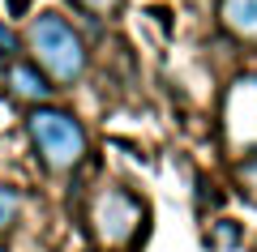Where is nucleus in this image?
Segmentation results:
<instances>
[{"label": "nucleus", "mask_w": 257, "mask_h": 252, "mask_svg": "<svg viewBox=\"0 0 257 252\" xmlns=\"http://www.w3.org/2000/svg\"><path fill=\"white\" fill-rule=\"evenodd\" d=\"M26 43H30V52H35V64L47 73V81L73 86L86 73V43L60 13H39V18L30 22Z\"/></svg>", "instance_id": "obj_1"}, {"label": "nucleus", "mask_w": 257, "mask_h": 252, "mask_svg": "<svg viewBox=\"0 0 257 252\" xmlns=\"http://www.w3.org/2000/svg\"><path fill=\"white\" fill-rule=\"evenodd\" d=\"M26 133L35 141L39 158L47 162V171H73L86 158V128L77 124L69 111H56L47 103H39L26 120Z\"/></svg>", "instance_id": "obj_2"}, {"label": "nucleus", "mask_w": 257, "mask_h": 252, "mask_svg": "<svg viewBox=\"0 0 257 252\" xmlns=\"http://www.w3.org/2000/svg\"><path fill=\"white\" fill-rule=\"evenodd\" d=\"M142 222H146V205L124 188H103L90 205V231L103 248H124L138 239Z\"/></svg>", "instance_id": "obj_3"}, {"label": "nucleus", "mask_w": 257, "mask_h": 252, "mask_svg": "<svg viewBox=\"0 0 257 252\" xmlns=\"http://www.w3.org/2000/svg\"><path fill=\"white\" fill-rule=\"evenodd\" d=\"M223 141L236 154L257 150V73H244L227 86L223 99Z\"/></svg>", "instance_id": "obj_4"}, {"label": "nucleus", "mask_w": 257, "mask_h": 252, "mask_svg": "<svg viewBox=\"0 0 257 252\" xmlns=\"http://www.w3.org/2000/svg\"><path fill=\"white\" fill-rule=\"evenodd\" d=\"M9 90H13V99H22V103H47L52 99V81H47V73L39 69V64H30V60H18V64H9Z\"/></svg>", "instance_id": "obj_5"}, {"label": "nucleus", "mask_w": 257, "mask_h": 252, "mask_svg": "<svg viewBox=\"0 0 257 252\" xmlns=\"http://www.w3.org/2000/svg\"><path fill=\"white\" fill-rule=\"evenodd\" d=\"M219 22L227 35L257 43V0H219Z\"/></svg>", "instance_id": "obj_6"}, {"label": "nucleus", "mask_w": 257, "mask_h": 252, "mask_svg": "<svg viewBox=\"0 0 257 252\" xmlns=\"http://www.w3.org/2000/svg\"><path fill=\"white\" fill-rule=\"evenodd\" d=\"M18 209H22V197H18L13 188H5V184H0V235L18 222Z\"/></svg>", "instance_id": "obj_7"}, {"label": "nucleus", "mask_w": 257, "mask_h": 252, "mask_svg": "<svg viewBox=\"0 0 257 252\" xmlns=\"http://www.w3.org/2000/svg\"><path fill=\"white\" fill-rule=\"evenodd\" d=\"M236 180H240V192H244L248 201H257V154H248L236 167Z\"/></svg>", "instance_id": "obj_8"}, {"label": "nucleus", "mask_w": 257, "mask_h": 252, "mask_svg": "<svg viewBox=\"0 0 257 252\" xmlns=\"http://www.w3.org/2000/svg\"><path fill=\"white\" fill-rule=\"evenodd\" d=\"M120 5L124 0H77V9L94 13V18H111V13H120Z\"/></svg>", "instance_id": "obj_9"}, {"label": "nucleus", "mask_w": 257, "mask_h": 252, "mask_svg": "<svg viewBox=\"0 0 257 252\" xmlns=\"http://www.w3.org/2000/svg\"><path fill=\"white\" fill-rule=\"evenodd\" d=\"M13 52H18V35H13V30L0 22V60H9Z\"/></svg>", "instance_id": "obj_10"}, {"label": "nucleus", "mask_w": 257, "mask_h": 252, "mask_svg": "<svg viewBox=\"0 0 257 252\" xmlns=\"http://www.w3.org/2000/svg\"><path fill=\"white\" fill-rule=\"evenodd\" d=\"M219 239H223V243H236V239H240V231H236L231 222H219Z\"/></svg>", "instance_id": "obj_11"}, {"label": "nucleus", "mask_w": 257, "mask_h": 252, "mask_svg": "<svg viewBox=\"0 0 257 252\" xmlns=\"http://www.w3.org/2000/svg\"><path fill=\"white\" fill-rule=\"evenodd\" d=\"M253 252H257V248H253Z\"/></svg>", "instance_id": "obj_12"}]
</instances>
